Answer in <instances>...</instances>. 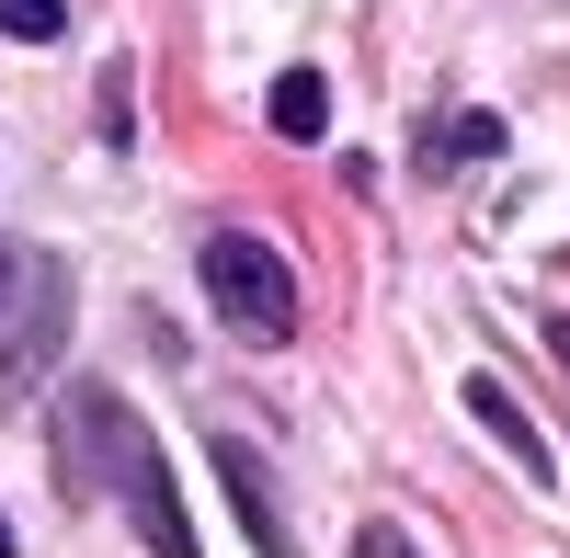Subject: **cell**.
<instances>
[{
	"instance_id": "1",
	"label": "cell",
	"mask_w": 570,
	"mask_h": 558,
	"mask_svg": "<svg viewBox=\"0 0 570 558\" xmlns=\"http://www.w3.org/2000/svg\"><path fill=\"white\" fill-rule=\"evenodd\" d=\"M58 434H69V456H80V479H104V490L126 501V514H137L149 558H195V514H183V479H171L160 434L137 422V410H126L115 388H69Z\"/></svg>"
},
{
	"instance_id": "2",
	"label": "cell",
	"mask_w": 570,
	"mask_h": 558,
	"mask_svg": "<svg viewBox=\"0 0 570 558\" xmlns=\"http://www.w3.org/2000/svg\"><path fill=\"white\" fill-rule=\"evenodd\" d=\"M206 297H217V319L240 342H285L297 331V262H285L274 240H240V228L206 240Z\"/></svg>"
},
{
	"instance_id": "3",
	"label": "cell",
	"mask_w": 570,
	"mask_h": 558,
	"mask_svg": "<svg viewBox=\"0 0 570 558\" xmlns=\"http://www.w3.org/2000/svg\"><path fill=\"white\" fill-rule=\"evenodd\" d=\"M217 479H228V501H240L252 547H263V558H285V514H274V490H263V456H252V445H217Z\"/></svg>"
},
{
	"instance_id": "4",
	"label": "cell",
	"mask_w": 570,
	"mask_h": 558,
	"mask_svg": "<svg viewBox=\"0 0 570 558\" xmlns=\"http://www.w3.org/2000/svg\"><path fill=\"white\" fill-rule=\"evenodd\" d=\"M468 410H480V422H491V434L513 445V468H537V479L559 468V456H548V434H537V422H525V410H513V399H502V377H468Z\"/></svg>"
},
{
	"instance_id": "5",
	"label": "cell",
	"mask_w": 570,
	"mask_h": 558,
	"mask_svg": "<svg viewBox=\"0 0 570 558\" xmlns=\"http://www.w3.org/2000/svg\"><path fill=\"white\" fill-rule=\"evenodd\" d=\"M331 126V80L320 69H285L274 80V137H320Z\"/></svg>"
},
{
	"instance_id": "6",
	"label": "cell",
	"mask_w": 570,
	"mask_h": 558,
	"mask_svg": "<svg viewBox=\"0 0 570 558\" xmlns=\"http://www.w3.org/2000/svg\"><path fill=\"white\" fill-rule=\"evenodd\" d=\"M480 149H502V126H491V114H445L434 137H422V160H480Z\"/></svg>"
},
{
	"instance_id": "7",
	"label": "cell",
	"mask_w": 570,
	"mask_h": 558,
	"mask_svg": "<svg viewBox=\"0 0 570 558\" xmlns=\"http://www.w3.org/2000/svg\"><path fill=\"white\" fill-rule=\"evenodd\" d=\"M69 23V0H0V34H23V46H46Z\"/></svg>"
},
{
	"instance_id": "8",
	"label": "cell",
	"mask_w": 570,
	"mask_h": 558,
	"mask_svg": "<svg viewBox=\"0 0 570 558\" xmlns=\"http://www.w3.org/2000/svg\"><path fill=\"white\" fill-rule=\"evenodd\" d=\"M354 558H422V547H411L400 525H365V536H354Z\"/></svg>"
},
{
	"instance_id": "9",
	"label": "cell",
	"mask_w": 570,
	"mask_h": 558,
	"mask_svg": "<svg viewBox=\"0 0 570 558\" xmlns=\"http://www.w3.org/2000/svg\"><path fill=\"white\" fill-rule=\"evenodd\" d=\"M23 297V251H0V308H12Z\"/></svg>"
},
{
	"instance_id": "10",
	"label": "cell",
	"mask_w": 570,
	"mask_h": 558,
	"mask_svg": "<svg viewBox=\"0 0 570 558\" xmlns=\"http://www.w3.org/2000/svg\"><path fill=\"white\" fill-rule=\"evenodd\" d=\"M548 353H559V365H570V319H548Z\"/></svg>"
},
{
	"instance_id": "11",
	"label": "cell",
	"mask_w": 570,
	"mask_h": 558,
	"mask_svg": "<svg viewBox=\"0 0 570 558\" xmlns=\"http://www.w3.org/2000/svg\"><path fill=\"white\" fill-rule=\"evenodd\" d=\"M0 558H12V525H0Z\"/></svg>"
}]
</instances>
